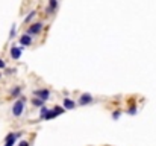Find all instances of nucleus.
Listing matches in <instances>:
<instances>
[{"mask_svg": "<svg viewBox=\"0 0 156 146\" xmlns=\"http://www.w3.org/2000/svg\"><path fill=\"white\" fill-rule=\"evenodd\" d=\"M23 111H25V99L21 97V99H18L17 102H14V105H12V114L15 117H18V116L23 114Z\"/></svg>", "mask_w": 156, "mask_h": 146, "instance_id": "nucleus-1", "label": "nucleus"}, {"mask_svg": "<svg viewBox=\"0 0 156 146\" xmlns=\"http://www.w3.org/2000/svg\"><path fill=\"white\" fill-rule=\"evenodd\" d=\"M64 111H65V108H62V107H55L53 110H49V113L46 114V117H44V120H50V119L59 116V114L64 113Z\"/></svg>", "mask_w": 156, "mask_h": 146, "instance_id": "nucleus-2", "label": "nucleus"}, {"mask_svg": "<svg viewBox=\"0 0 156 146\" xmlns=\"http://www.w3.org/2000/svg\"><path fill=\"white\" fill-rule=\"evenodd\" d=\"M33 94L38 97V99H41V101H44L46 102L49 97H50V91L49 90H44V88H41V90H35L33 91Z\"/></svg>", "mask_w": 156, "mask_h": 146, "instance_id": "nucleus-3", "label": "nucleus"}, {"mask_svg": "<svg viewBox=\"0 0 156 146\" xmlns=\"http://www.w3.org/2000/svg\"><path fill=\"white\" fill-rule=\"evenodd\" d=\"M41 31H42V23H33L32 26H29L27 34H29V35H36V34H39Z\"/></svg>", "mask_w": 156, "mask_h": 146, "instance_id": "nucleus-4", "label": "nucleus"}, {"mask_svg": "<svg viewBox=\"0 0 156 146\" xmlns=\"http://www.w3.org/2000/svg\"><path fill=\"white\" fill-rule=\"evenodd\" d=\"M20 135H21L20 132H11V134L6 137V143H5V146H14V144H15V140H17Z\"/></svg>", "mask_w": 156, "mask_h": 146, "instance_id": "nucleus-5", "label": "nucleus"}, {"mask_svg": "<svg viewBox=\"0 0 156 146\" xmlns=\"http://www.w3.org/2000/svg\"><path fill=\"white\" fill-rule=\"evenodd\" d=\"M90 102H93V96L90 93H83L80 96V99H79V104L80 105H85V104H90Z\"/></svg>", "mask_w": 156, "mask_h": 146, "instance_id": "nucleus-6", "label": "nucleus"}, {"mask_svg": "<svg viewBox=\"0 0 156 146\" xmlns=\"http://www.w3.org/2000/svg\"><path fill=\"white\" fill-rule=\"evenodd\" d=\"M21 52H23V47H12L11 49V56L14 59H18L21 56Z\"/></svg>", "mask_w": 156, "mask_h": 146, "instance_id": "nucleus-7", "label": "nucleus"}, {"mask_svg": "<svg viewBox=\"0 0 156 146\" xmlns=\"http://www.w3.org/2000/svg\"><path fill=\"white\" fill-rule=\"evenodd\" d=\"M58 8V0H49V6H47V14H53Z\"/></svg>", "mask_w": 156, "mask_h": 146, "instance_id": "nucleus-8", "label": "nucleus"}, {"mask_svg": "<svg viewBox=\"0 0 156 146\" xmlns=\"http://www.w3.org/2000/svg\"><path fill=\"white\" fill-rule=\"evenodd\" d=\"M74 107H76V104L71 99H68V97H65V99H64V108L65 110H73Z\"/></svg>", "mask_w": 156, "mask_h": 146, "instance_id": "nucleus-9", "label": "nucleus"}, {"mask_svg": "<svg viewBox=\"0 0 156 146\" xmlns=\"http://www.w3.org/2000/svg\"><path fill=\"white\" fill-rule=\"evenodd\" d=\"M20 43L23 44V46H29V44L32 43V37H30L29 34H25L23 37L20 38Z\"/></svg>", "mask_w": 156, "mask_h": 146, "instance_id": "nucleus-10", "label": "nucleus"}, {"mask_svg": "<svg viewBox=\"0 0 156 146\" xmlns=\"http://www.w3.org/2000/svg\"><path fill=\"white\" fill-rule=\"evenodd\" d=\"M32 104H33L35 107H41V108H42V104H44V101H41V99H38V97H35V99L32 101Z\"/></svg>", "mask_w": 156, "mask_h": 146, "instance_id": "nucleus-11", "label": "nucleus"}, {"mask_svg": "<svg viewBox=\"0 0 156 146\" xmlns=\"http://www.w3.org/2000/svg\"><path fill=\"white\" fill-rule=\"evenodd\" d=\"M35 14H36V12H35V11H32V12H30V14H29V15L25 18V23H29V21H30V20L35 17Z\"/></svg>", "mask_w": 156, "mask_h": 146, "instance_id": "nucleus-12", "label": "nucleus"}, {"mask_svg": "<svg viewBox=\"0 0 156 146\" xmlns=\"http://www.w3.org/2000/svg\"><path fill=\"white\" fill-rule=\"evenodd\" d=\"M20 91H21V88H20V87H15L11 93H12V96H14V97H17V96H20Z\"/></svg>", "mask_w": 156, "mask_h": 146, "instance_id": "nucleus-13", "label": "nucleus"}, {"mask_svg": "<svg viewBox=\"0 0 156 146\" xmlns=\"http://www.w3.org/2000/svg\"><path fill=\"white\" fill-rule=\"evenodd\" d=\"M49 113V108H46V107H42L41 108V119H44V117H46V114Z\"/></svg>", "mask_w": 156, "mask_h": 146, "instance_id": "nucleus-14", "label": "nucleus"}, {"mask_svg": "<svg viewBox=\"0 0 156 146\" xmlns=\"http://www.w3.org/2000/svg\"><path fill=\"white\" fill-rule=\"evenodd\" d=\"M15 37V26L11 28V32H9V38H14Z\"/></svg>", "mask_w": 156, "mask_h": 146, "instance_id": "nucleus-15", "label": "nucleus"}, {"mask_svg": "<svg viewBox=\"0 0 156 146\" xmlns=\"http://www.w3.org/2000/svg\"><path fill=\"white\" fill-rule=\"evenodd\" d=\"M18 146H29V141L23 140V141H20V143H18Z\"/></svg>", "mask_w": 156, "mask_h": 146, "instance_id": "nucleus-16", "label": "nucleus"}, {"mask_svg": "<svg viewBox=\"0 0 156 146\" xmlns=\"http://www.w3.org/2000/svg\"><path fill=\"white\" fill-rule=\"evenodd\" d=\"M137 113V108L135 107H130V110H129V114H135Z\"/></svg>", "mask_w": 156, "mask_h": 146, "instance_id": "nucleus-17", "label": "nucleus"}, {"mask_svg": "<svg viewBox=\"0 0 156 146\" xmlns=\"http://www.w3.org/2000/svg\"><path fill=\"white\" fill-rule=\"evenodd\" d=\"M118 116H120V111H115V113L112 114V117H114V119H118Z\"/></svg>", "mask_w": 156, "mask_h": 146, "instance_id": "nucleus-18", "label": "nucleus"}, {"mask_svg": "<svg viewBox=\"0 0 156 146\" xmlns=\"http://www.w3.org/2000/svg\"><path fill=\"white\" fill-rule=\"evenodd\" d=\"M0 68H5V62H3V59H0Z\"/></svg>", "mask_w": 156, "mask_h": 146, "instance_id": "nucleus-19", "label": "nucleus"}]
</instances>
